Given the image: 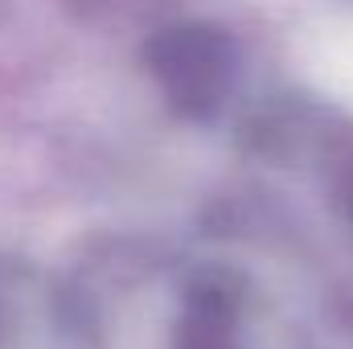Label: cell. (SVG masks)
Returning a JSON list of instances; mask_svg holds the SVG:
<instances>
[{
    "mask_svg": "<svg viewBox=\"0 0 353 349\" xmlns=\"http://www.w3.org/2000/svg\"><path fill=\"white\" fill-rule=\"evenodd\" d=\"M345 201H350V210H353V173H350V181H345Z\"/></svg>",
    "mask_w": 353,
    "mask_h": 349,
    "instance_id": "3",
    "label": "cell"
},
{
    "mask_svg": "<svg viewBox=\"0 0 353 349\" xmlns=\"http://www.w3.org/2000/svg\"><path fill=\"white\" fill-rule=\"evenodd\" d=\"M144 62L169 107L185 119L218 111L234 83V41L214 25H173L144 46Z\"/></svg>",
    "mask_w": 353,
    "mask_h": 349,
    "instance_id": "1",
    "label": "cell"
},
{
    "mask_svg": "<svg viewBox=\"0 0 353 349\" xmlns=\"http://www.w3.org/2000/svg\"><path fill=\"white\" fill-rule=\"evenodd\" d=\"M176 349H234V292L222 279H201L189 292Z\"/></svg>",
    "mask_w": 353,
    "mask_h": 349,
    "instance_id": "2",
    "label": "cell"
}]
</instances>
